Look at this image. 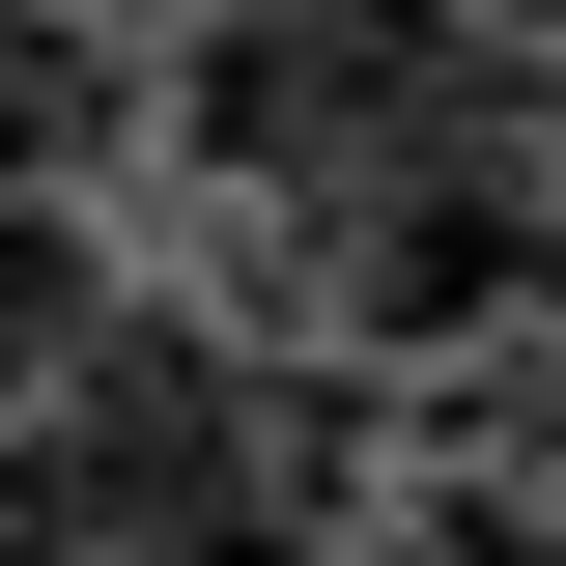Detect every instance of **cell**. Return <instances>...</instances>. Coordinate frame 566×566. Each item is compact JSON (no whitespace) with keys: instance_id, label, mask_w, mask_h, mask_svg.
<instances>
[{"instance_id":"cell-1","label":"cell","mask_w":566,"mask_h":566,"mask_svg":"<svg viewBox=\"0 0 566 566\" xmlns=\"http://www.w3.org/2000/svg\"><path fill=\"white\" fill-rule=\"evenodd\" d=\"M0 566H312L283 397L199 340V312H114L57 397L0 424Z\"/></svg>"},{"instance_id":"cell-2","label":"cell","mask_w":566,"mask_h":566,"mask_svg":"<svg viewBox=\"0 0 566 566\" xmlns=\"http://www.w3.org/2000/svg\"><path fill=\"white\" fill-rule=\"evenodd\" d=\"M482 114V57H453V0H227L199 29V85H170V142H199L227 199H283V227H340L397 142H453Z\"/></svg>"},{"instance_id":"cell-3","label":"cell","mask_w":566,"mask_h":566,"mask_svg":"<svg viewBox=\"0 0 566 566\" xmlns=\"http://www.w3.org/2000/svg\"><path fill=\"white\" fill-rule=\"evenodd\" d=\"M85 142H114V29L85 0H0V199H85Z\"/></svg>"},{"instance_id":"cell-4","label":"cell","mask_w":566,"mask_h":566,"mask_svg":"<svg viewBox=\"0 0 566 566\" xmlns=\"http://www.w3.org/2000/svg\"><path fill=\"white\" fill-rule=\"evenodd\" d=\"M85 340H114V255H85V199H0V424L57 397Z\"/></svg>"},{"instance_id":"cell-5","label":"cell","mask_w":566,"mask_h":566,"mask_svg":"<svg viewBox=\"0 0 566 566\" xmlns=\"http://www.w3.org/2000/svg\"><path fill=\"white\" fill-rule=\"evenodd\" d=\"M368 566H566V510L538 482H424V510H368Z\"/></svg>"}]
</instances>
